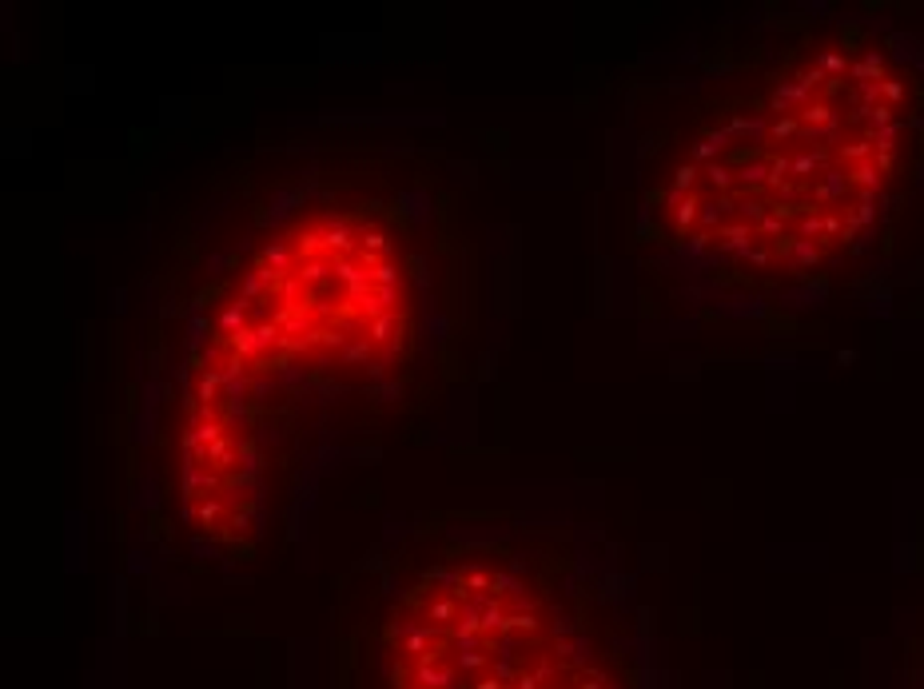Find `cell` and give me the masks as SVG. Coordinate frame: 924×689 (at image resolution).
<instances>
[{"mask_svg": "<svg viewBox=\"0 0 924 689\" xmlns=\"http://www.w3.org/2000/svg\"><path fill=\"white\" fill-rule=\"evenodd\" d=\"M370 689H634L626 653L566 578L514 550L443 554L375 622Z\"/></svg>", "mask_w": 924, "mask_h": 689, "instance_id": "1", "label": "cell"}, {"mask_svg": "<svg viewBox=\"0 0 924 689\" xmlns=\"http://www.w3.org/2000/svg\"><path fill=\"white\" fill-rule=\"evenodd\" d=\"M410 315L415 287L394 235L347 211H319L247 263L215 347L239 375L367 370L399 355Z\"/></svg>", "mask_w": 924, "mask_h": 689, "instance_id": "2", "label": "cell"}]
</instances>
